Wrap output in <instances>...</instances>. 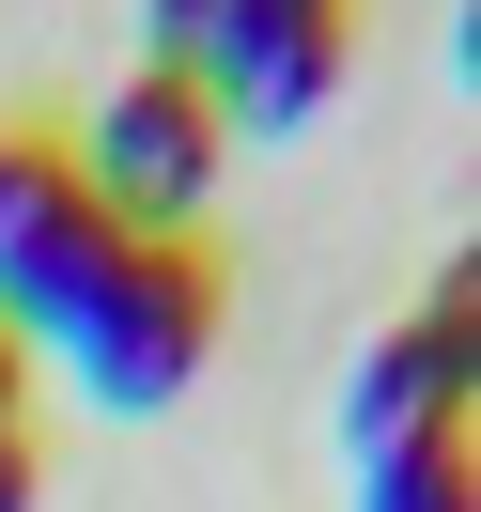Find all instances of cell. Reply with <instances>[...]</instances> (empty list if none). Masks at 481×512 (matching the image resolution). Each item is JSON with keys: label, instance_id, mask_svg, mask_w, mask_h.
<instances>
[{"label": "cell", "instance_id": "obj_4", "mask_svg": "<svg viewBox=\"0 0 481 512\" xmlns=\"http://www.w3.org/2000/svg\"><path fill=\"white\" fill-rule=\"evenodd\" d=\"M109 202L78 187V156L47 125H0V342H63L109 280Z\"/></svg>", "mask_w": 481, "mask_h": 512}, {"label": "cell", "instance_id": "obj_5", "mask_svg": "<svg viewBox=\"0 0 481 512\" xmlns=\"http://www.w3.org/2000/svg\"><path fill=\"white\" fill-rule=\"evenodd\" d=\"M435 419H481V264H450L419 295V326H388L342 388V450H404Z\"/></svg>", "mask_w": 481, "mask_h": 512}, {"label": "cell", "instance_id": "obj_6", "mask_svg": "<svg viewBox=\"0 0 481 512\" xmlns=\"http://www.w3.org/2000/svg\"><path fill=\"white\" fill-rule=\"evenodd\" d=\"M357 512H481V419H435L404 450H357Z\"/></svg>", "mask_w": 481, "mask_h": 512}, {"label": "cell", "instance_id": "obj_7", "mask_svg": "<svg viewBox=\"0 0 481 512\" xmlns=\"http://www.w3.org/2000/svg\"><path fill=\"white\" fill-rule=\"evenodd\" d=\"M0 512H32V435H0Z\"/></svg>", "mask_w": 481, "mask_h": 512}, {"label": "cell", "instance_id": "obj_8", "mask_svg": "<svg viewBox=\"0 0 481 512\" xmlns=\"http://www.w3.org/2000/svg\"><path fill=\"white\" fill-rule=\"evenodd\" d=\"M16 388H32V342H0V435H16Z\"/></svg>", "mask_w": 481, "mask_h": 512}, {"label": "cell", "instance_id": "obj_2", "mask_svg": "<svg viewBox=\"0 0 481 512\" xmlns=\"http://www.w3.org/2000/svg\"><path fill=\"white\" fill-rule=\"evenodd\" d=\"M357 0H156V63L202 78L218 125H311L342 94Z\"/></svg>", "mask_w": 481, "mask_h": 512}, {"label": "cell", "instance_id": "obj_1", "mask_svg": "<svg viewBox=\"0 0 481 512\" xmlns=\"http://www.w3.org/2000/svg\"><path fill=\"white\" fill-rule=\"evenodd\" d=\"M202 357H218V264L187 249V233H125L94 280V311L63 326V373L94 388L109 419H156L202 388Z\"/></svg>", "mask_w": 481, "mask_h": 512}, {"label": "cell", "instance_id": "obj_3", "mask_svg": "<svg viewBox=\"0 0 481 512\" xmlns=\"http://www.w3.org/2000/svg\"><path fill=\"white\" fill-rule=\"evenodd\" d=\"M63 156H78V187L109 202V233H187L202 202H218V156H233V125L202 109V78L140 63V78H109V94H94V125H78Z\"/></svg>", "mask_w": 481, "mask_h": 512}]
</instances>
